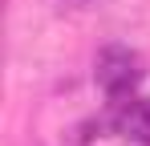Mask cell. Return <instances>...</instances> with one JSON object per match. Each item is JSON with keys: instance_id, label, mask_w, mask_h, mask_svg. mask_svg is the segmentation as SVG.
Instances as JSON below:
<instances>
[{"instance_id": "2", "label": "cell", "mask_w": 150, "mask_h": 146, "mask_svg": "<svg viewBox=\"0 0 150 146\" xmlns=\"http://www.w3.org/2000/svg\"><path fill=\"white\" fill-rule=\"evenodd\" d=\"M122 130L130 138H138V142H150V101H130L122 110Z\"/></svg>"}, {"instance_id": "1", "label": "cell", "mask_w": 150, "mask_h": 146, "mask_svg": "<svg viewBox=\"0 0 150 146\" xmlns=\"http://www.w3.org/2000/svg\"><path fill=\"white\" fill-rule=\"evenodd\" d=\"M134 81H138V57L126 45L101 49V57H98V85L105 89V97L122 101V97L134 89Z\"/></svg>"}]
</instances>
